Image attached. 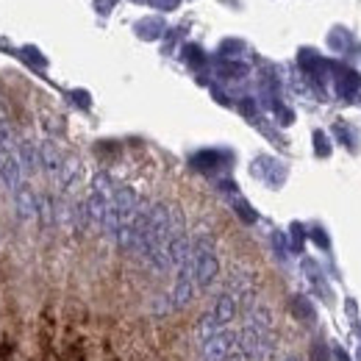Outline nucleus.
I'll list each match as a JSON object with an SVG mask.
<instances>
[{"mask_svg":"<svg viewBox=\"0 0 361 361\" xmlns=\"http://www.w3.org/2000/svg\"><path fill=\"white\" fill-rule=\"evenodd\" d=\"M192 256H195V281L197 292H209L220 275V259L214 250V239L200 233L192 239Z\"/></svg>","mask_w":361,"mask_h":361,"instance_id":"f257e3e1","label":"nucleus"},{"mask_svg":"<svg viewBox=\"0 0 361 361\" xmlns=\"http://www.w3.org/2000/svg\"><path fill=\"white\" fill-rule=\"evenodd\" d=\"M195 295H197V281H195V256H192L176 275V283H173V292H170V306L176 312H180L195 300Z\"/></svg>","mask_w":361,"mask_h":361,"instance_id":"f03ea898","label":"nucleus"},{"mask_svg":"<svg viewBox=\"0 0 361 361\" xmlns=\"http://www.w3.org/2000/svg\"><path fill=\"white\" fill-rule=\"evenodd\" d=\"M239 345V331H228L223 328L217 336H212L203 348H200V356L203 361H226Z\"/></svg>","mask_w":361,"mask_h":361,"instance_id":"7ed1b4c3","label":"nucleus"},{"mask_svg":"<svg viewBox=\"0 0 361 361\" xmlns=\"http://www.w3.org/2000/svg\"><path fill=\"white\" fill-rule=\"evenodd\" d=\"M23 164L17 159V153L11 147H0V180L14 192L23 186Z\"/></svg>","mask_w":361,"mask_h":361,"instance_id":"20e7f679","label":"nucleus"},{"mask_svg":"<svg viewBox=\"0 0 361 361\" xmlns=\"http://www.w3.org/2000/svg\"><path fill=\"white\" fill-rule=\"evenodd\" d=\"M14 209H17V217L23 223L37 220L39 217V195L28 183H23L20 189H14Z\"/></svg>","mask_w":361,"mask_h":361,"instance_id":"39448f33","label":"nucleus"},{"mask_svg":"<svg viewBox=\"0 0 361 361\" xmlns=\"http://www.w3.org/2000/svg\"><path fill=\"white\" fill-rule=\"evenodd\" d=\"M39 164H42V170L50 173V176H59V173H61V167H64V159H61L59 147H56L50 139L39 145Z\"/></svg>","mask_w":361,"mask_h":361,"instance_id":"423d86ee","label":"nucleus"},{"mask_svg":"<svg viewBox=\"0 0 361 361\" xmlns=\"http://www.w3.org/2000/svg\"><path fill=\"white\" fill-rule=\"evenodd\" d=\"M17 159H20V164H23V173H28V176L42 167V164H39V147H37L31 139H23V142H20Z\"/></svg>","mask_w":361,"mask_h":361,"instance_id":"0eeeda50","label":"nucleus"},{"mask_svg":"<svg viewBox=\"0 0 361 361\" xmlns=\"http://www.w3.org/2000/svg\"><path fill=\"white\" fill-rule=\"evenodd\" d=\"M214 317L220 319V325L226 328L228 322H233V317H236V312H239V300L231 295V292H223L217 300H214Z\"/></svg>","mask_w":361,"mask_h":361,"instance_id":"6e6552de","label":"nucleus"},{"mask_svg":"<svg viewBox=\"0 0 361 361\" xmlns=\"http://www.w3.org/2000/svg\"><path fill=\"white\" fill-rule=\"evenodd\" d=\"M223 331V325H220V319L214 317V312H206V314L197 319V325H195V336L200 339V345H206L212 336H217Z\"/></svg>","mask_w":361,"mask_h":361,"instance_id":"1a4fd4ad","label":"nucleus"},{"mask_svg":"<svg viewBox=\"0 0 361 361\" xmlns=\"http://www.w3.org/2000/svg\"><path fill=\"white\" fill-rule=\"evenodd\" d=\"M53 200H50V195H39V220H42V226H50L53 223Z\"/></svg>","mask_w":361,"mask_h":361,"instance_id":"9d476101","label":"nucleus"},{"mask_svg":"<svg viewBox=\"0 0 361 361\" xmlns=\"http://www.w3.org/2000/svg\"><path fill=\"white\" fill-rule=\"evenodd\" d=\"M226 361H250V359H247V356H245V353H242V350L236 348V350H233V353H231V356H228Z\"/></svg>","mask_w":361,"mask_h":361,"instance_id":"9b49d317","label":"nucleus"},{"mask_svg":"<svg viewBox=\"0 0 361 361\" xmlns=\"http://www.w3.org/2000/svg\"><path fill=\"white\" fill-rule=\"evenodd\" d=\"M283 361H303V359H300V356H286Z\"/></svg>","mask_w":361,"mask_h":361,"instance_id":"f8f14e48","label":"nucleus"}]
</instances>
